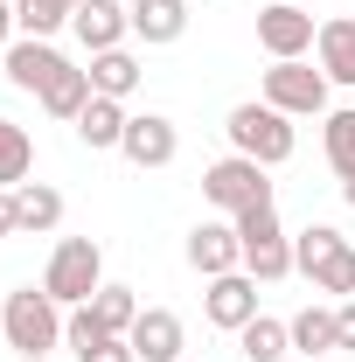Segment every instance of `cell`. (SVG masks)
<instances>
[{"label": "cell", "instance_id": "obj_1", "mask_svg": "<svg viewBox=\"0 0 355 362\" xmlns=\"http://www.w3.org/2000/svg\"><path fill=\"white\" fill-rule=\"evenodd\" d=\"M293 272L307 279L313 293H334V300H355V244L334 223H307L293 237Z\"/></svg>", "mask_w": 355, "mask_h": 362}, {"label": "cell", "instance_id": "obj_2", "mask_svg": "<svg viewBox=\"0 0 355 362\" xmlns=\"http://www.w3.org/2000/svg\"><path fill=\"white\" fill-rule=\"evenodd\" d=\"M63 320H70V307H56L42 286H14L0 300V334H7L14 356H49L63 341Z\"/></svg>", "mask_w": 355, "mask_h": 362}, {"label": "cell", "instance_id": "obj_3", "mask_svg": "<svg viewBox=\"0 0 355 362\" xmlns=\"http://www.w3.org/2000/svg\"><path fill=\"white\" fill-rule=\"evenodd\" d=\"M223 133H230V153H244V160H258V168H286L293 160V146H300V133H293V119L279 112V105H237L230 119H223Z\"/></svg>", "mask_w": 355, "mask_h": 362}, {"label": "cell", "instance_id": "obj_4", "mask_svg": "<svg viewBox=\"0 0 355 362\" xmlns=\"http://www.w3.org/2000/svg\"><path fill=\"white\" fill-rule=\"evenodd\" d=\"M230 223H237V244H244V272H251L258 286L293 279V237H286V223H279V209H272V202L244 209V216H230Z\"/></svg>", "mask_w": 355, "mask_h": 362}, {"label": "cell", "instance_id": "obj_5", "mask_svg": "<svg viewBox=\"0 0 355 362\" xmlns=\"http://www.w3.org/2000/svg\"><path fill=\"white\" fill-rule=\"evenodd\" d=\"M98 286H105V251H98V237H63V244L49 251L42 293L56 307H84Z\"/></svg>", "mask_w": 355, "mask_h": 362}, {"label": "cell", "instance_id": "obj_6", "mask_svg": "<svg viewBox=\"0 0 355 362\" xmlns=\"http://www.w3.org/2000/svg\"><path fill=\"white\" fill-rule=\"evenodd\" d=\"M202 195H209V209H223V216H244V209L272 202V168L244 160V153H223V160L202 168Z\"/></svg>", "mask_w": 355, "mask_h": 362}, {"label": "cell", "instance_id": "obj_7", "mask_svg": "<svg viewBox=\"0 0 355 362\" xmlns=\"http://www.w3.org/2000/svg\"><path fill=\"white\" fill-rule=\"evenodd\" d=\"M327 70L307 63V56H293V63H272L265 70V105H279L286 119H327L334 105H327Z\"/></svg>", "mask_w": 355, "mask_h": 362}, {"label": "cell", "instance_id": "obj_8", "mask_svg": "<svg viewBox=\"0 0 355 362\" xmlns=\"http://www.w3.org/2000/svg\"><path fill=\"white\" fill-rule=\"evenodd\" d=\"M313 35H320V21H313L307 7H293V0H272L265 14H258V49H265L272 63L313 56Z\"/></svg>", "mask_w": 355, "mask_h": 362}, {"label": "cell", "instance_id": "obj_9", "mask_svg": "<svg viewBox=\"0 0 355 362\" xmlns=\"http://www.w3.org/2000/svg\"><path fill=\"white\" fill-rule=\"evenodd\" d=\"M119 153H126L133 168H175L181 126L168 119V112H133V119H126V139H119Z\"/></svg>", "mask_w": 355, "mask_h": 362}, {"label": "cell", "instance_id": "obj_10", "mask_svg": "<svg viewBox=\"0 0 355 362\" xmlns=\"http://www.w3.org/2000/svg\"><path fill=\"white\" fill-rule=\"evenodd\" d=\"M0 56H7V84H14V90H28V98H42V90L56 84L63 70H70V63L56 56V42H42V35H14V42L0 49Z\"/></svg>", "mask_w": 355, "mask_h": 362}, {"label": "cell", "instance_id": "obj_11", "mask_svg": "<svg viewBox=\"0 0 355 362\" xmlns=\"http://www.w3.org/2000/svg\"><path fill=\"white\" fill-rule=\"evenodd\" d=\"M188 265L202 272V279H223V272H244V244H237V223L230 216H209V223L188 230Z\"/></svg>", "mask_w": 355, "mask_h": 362}, {"label": "cell", "instance_id": "obj_12", "mask_svg": "<svg viewBox=\"0 0 355 362\" xmlns=\"http://www.w3.org/2000/svg\"><path fill=\"white\" fill-rule=\"evenodd\" d=\"M202 314H209V327L237 334L244 320H258V279H251V272H223V279H209Z\"/></svg>", "mask_w": 355, "mask_h": 362}, {"label": "cell", "instance_id": "obj_13", "mask_svg": "<svg viewBox=\"0 0 355 362\" xmlns=\"http://www.w3.org/2000/svg\"><path fill=\"white\" fill-rule=\"evenodd\" d=\"M70 28H77V42H84L91 56H105V49H126V35H133V14H126V0H77Z\"/></svg>", "mask_w": 355, "mask_h": 362}, {"label": "cell", "instance_id": "obj_14", "mask_svg": "<svg viewBox=\"0 0 355 362\" xmlns=\"http://www.w3.org/2000/svg\"><path fill=\"white\" fill-rule=\"evenodd\" d=\"M133 356L139 362H181V349H188V327H181V314H168V307H139L133 320Z\"/></svg>", "mask_w": 355, "mask_h": 362}, {"label": "cell", "instance_id": "obj_15", "mask_svg": "<svg viewBox=\"0 0 355 362\" xmlns=\"http://www.w3.org/2000/svg\"><path fill=\"white\" fill-rule=\"evenodd\" d=\"M126 14H133V35L146 49H168L188 35V0H126Z\"/></svg>", "mask_w": 355, "mask_h": 362}, {"label": "cell", "instance_id": "obj_16", "mask_svg": "<svg viewBox=\"0 0 355 362\" xmlns=\"http://www.w3.org/2000/svg\"><path fill=\"white\" fill-rule=\"evenodd\" d=\"M313 63L327 70V84H355V21H349V14L320 21V35H313Z\"/></svg>", "mask_w": 355, "mask_h": 362}, {"label": "cell", "instance_id": "obj_17", "mask_svg": "<svg viewBox=\"0 0 355 362\" xmlns=\"http://www.w3.org/2000/svg\"><path fill=\"white\" fill-rule=\"evenodd\" d=\"M126 105L119 98H91L84 112H77V139H84L91 153H119V139H126Z\"/></svg>", "mask_w": 355, "mask_h": 362}, {"label": "cell", "instance_id": "obj_18", "mask_svg": "<svg viewBox=\"0 0 355 362\" xmlns=\"http://www.w3.org/2000/svg\"><path fill=\"white\" fill-rule=\"evenodd\" d=\"M14 216H21V237H49V230L63 223V188L21 181V188H14Z\"/></svg>", "mask_w": 355, "mask_h": 362}, {"label": "cell", "instance_id": "obj_19", "mask_svg": "<svg viewBox=\"0 0 355 362\" xmlns=\"http://www.w3.org/2000/svg\"><path fill=\"white\" fill-rule=\"evenodd\" d=\"M139 77H146V70H139L133 49H105V56H91V90H98V98H119V105H126V98L139 90Z\"/></svg>", "mask_w": 355, "mask_h": 362}, {"label": "cell", "instance_id": "obj_20", "mask_svg": "<svg viewBox=\"0 0 355 362\" xmlns=\"http://www.w3.org/2000/svg\"><path fill=\"white\" fill-rule=\"evenodd\" d=\"M237 349H244V362H286L293 356V327L272 320V314H258V320L237 327Z\"/></svg>", "mask_w": 355, "mask_h": 362}, {"label": "cell", "instance_id": "obj_21", "mask_svg": "<svg viewBox=\"0 0 355 362\" xmlns=\"http://www.w3.org/2000/svg\"><path fill=\"white\" fill-rule=\"evenodd\" d=\"M320 153H327V168L342 181H355V105H334L320 119Z\"/></svg>", "mask_w": 355, "mask_h": 362}, {"label": "cell", "instance_id": "obj_22", "mask_svg": "<svg viewBox=\"0 0 355 362\" xmlns=\"http://www.w3.org/2000/svg\"><path fill=\"white\" fill-rule=\"evenodd\" d=\"M286 327H293V356H334V349H342L334 307H307V314H293Z\"/></svg>", "mask_w": 355, "mask_h": 362}, {"label": "cell", "instance_id": "obj_23", "mask_svg": "<svg viewBox=\"0 0 355 362\" xmlns=\"http://www.w3.org/2000/svg\"><path fill=\"white\" fill-rule=\"evenodd\" d=\"M28 175H35V139H28V126L0 119V188H21Z\"/></svg>", "mask_w": 355, "mask_h": 362}, {"label": "cell", "instance_id": "obj_24", "mask_svg": "<svg viewBox=\"0 0 355 362\" xmlns=\"http://www.w3.org/2000/svg\"><path fill=\"white\" fill-rule=\"evenodd\" d=\"M91 98H98V90H91V70H77V63H70V70H63V77L42 90V112H49V119H70V126H77V112H84Z\"/></svg>", "mask_w": 355, "mask_h": 362}, {"label": "cell", "instance_id": "obj_25", "mask_svg": "<svg viewBox=\"0 0 355 362\" xmlns=\"http://www.w3.org/2000/svg\"><path fill=\"white\" fill-rule=\"evenodd\" d=\"M84 307L98 314V327H105V334H133V320H139L133 286H98V293H91Z\"/></svg>", "mask_w": 355, "mask_h": 362}, {"label": "cell", "instance_id": "obj_26", "mask_svg": "<svg viewBox=\"0 0 355 362\" xmlns=\"http://www.w3.org/2000/svg\"><path fill=\"white\" fill-rule=\"evenodd\" d=\"M70 14H77V0H14V21H21V35H56V28H70Z\"/></svg>", "mask_w": 355, "mask_h": 362}, {"label": "cell", "instance_id": "obj_27", "mask_svg": "<svg viewBox=\"0 0 355 362\" xmlns=\"http://www.w3.org/2000/svg\"><path fill=\"white\" fill-rule=\"evenodd\" d=\"M77 362H139V356H133V341H126V334H105V341L77 349Z\"/></svg>", "mask_w": 355, "mask_h": 362}, {"label": "cell", "instance_id": "obj_28", "mask_svg": "<svg viewBox=\"0 0 355 362\" xmlns=\"http://www.w3.org/2000/svg\"><path fill=\"white\" fill-rule=\"evenodd\" d=\"M334 334H342V349H355V300H334Z\"/></svg>", "mask_w": 355, "mask_h": 362}, {"label": "cell", "instance_id": "obj_29", "mask_svg": "<svg viewBox=\"0 0 355 362\" xmlns=\"http://www.w3.org/2000/svg\"><path fill=\"white\" fill-rule=\"evenodd\" d=\"M0 237H21V216H14V188H0Z\"/></svg>", "mask_w": 355, "mask_h": 362}, {"label": "cell", "instance_id": "obj_30", "mask_svg": "<svg viewBox=\"0 0 355 362\" xmlns=\"http://www.w3.org/2000/svg\"><path fill=\"white\" fill-rule=\"evenodd\" d=\"M14 35H21V21H14V0H0V49L14 42Z\"/></svg>", "mask_w": 355, "mask_h": 362}, {"label": "cell", "instance_id": "obj_31", "mask_svg": "<svg viewBox=\"0 0 355 362\" xmlns=\"http://www.w3.org/2000/svg\"><path fill=\"white\" fill-rule=\"evenodd\" d=\"M342 202H349V209H355V181H342Z\"/></svg>", "mask_w": 355, "mask_h": 362}, {"label": "cell", "instance_id": "obj_32", "mask_svg": "<svg viewBox=\"0 0 355 362\" xmlns=\"http://www.w3.org/2000/svg\"><path fill=\"white\" fill-rule=\"evenodd\" d=\"M14 362H49V356H14Z\"/></svg>", "mask_w": 355, "mask_h": 362}, {"label": "cell", "instance_id": "obj_33", "mask_svg": "<svg viewBox=\"0 0 355 362\" xmlns=\"http://www.w3.org/2000/svg\"><path fill=\"white\" fill-rule=\"evenodd\" d=\"M181 362H188V356H181Z\"/></svg>", "mask_w": 355, "mask_h": 362}]
</instances>
